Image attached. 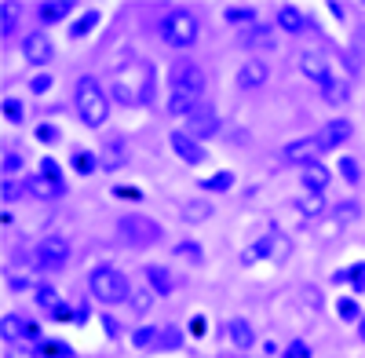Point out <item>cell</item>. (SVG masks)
Masks as SVG:
<instances>
[{
	"instance_id": "20",
	"label": "cell",
	"mask_w": 365,
	"mask_h": 358,
	"mask_svg": "<svg viewBox=\"0 0 365 358\" xmlns=\"http://www.w3.org/2000/svg\"><path fill=\"white\" fill-rule=\"evenodd\" d=\"M66 15H70V0H44V4H37V19H41L44 26L63 22Z\"/></svg>"
},
{
	"instance_id": "47",
	"label": "cell",
	"mask_w": 365,
	"mask_h": 358,
	"mask_svg": "<svg viewBox=\"0 0 365 358\" xmlns=\"http://www.w3.org/2000/svg\"><path fill=\"white\" fill-rule=\"evenodd\" d=\"M358 337H361V340H365V314H361V318H358Z\"/></svg>"
},
{
	"instance_id": "28",
	"label": "cell",
	"mask_w": 365,
	"mask_h": 358,
	"mask_svg": "<svg viewBox=\"0 0 365 358\" xmlns=\"http://www.w3.org/2000/svg\"><path fill=\"white\" fill-rule=\"evenodd\" d=\"M270 252H274V234L259 237V242H256L252 249H245V256H241V263H256V260H263V256H270Z\"/></svg>"
},
{
	"instance_id": "22",
	"label": "cell",
	"mask_w": 365,
	"mask_h": 358,
	"mask_svg": "<svg viewBox=\"0 0 365 358\" xmlns=\"http://www.w3.org/2000/svg\"><path fill=\"white\" fill-rule=\"evenodd\" d=\"M161 337H165V329H158V325H143V329L132 333V347H139V351H158V347H161Z\"/></svg>"
},
{
	"instance_id": "41",
	"label": "cell",
	"mask_w": 365,
	"mask_h": 358,
	"mask_svg": "<svg viewBox=\"0 0 365 358\" xmlns=\"http://www.w3.org/2000/svg\"><path fill=\"white\" fill-rule=\"evenodd\" d=\"M340 318L354 322V318H358V304H354V300H340Z\"/></svg>"
},
{
	"instance_id": "35",
	"label": "cell",
	"mask_w": 365,
	"mask_h": 358,
	"mask_svg": "<svg viewBox=\"0 0 365 358\" xmlns=\"http://www.w3.org/2000/svg\"><path fill=\"white\" fill-rule=\"evenodd\" d=\"M256 19V11L245 4V8H227V22H234V26H241V22H252Z\"/></svg>"
},
{
	"instance_id": "4",
	"label": "cell",
	"mask_w": 365,
	"mask_h": 358,
	"mask_svg": "<svg viewBox=\"0 0 365 358\" xmlns=\"http://www.w3.org/2000/svg\"><path fill=\"white\" fill-rule=\"evenodd\" d=\"M117 237L132 249H150L161 242V227L150 216H120L117 220Z\"/></svg>"
},
{
	"instance_id": "27",
	"label": "cell",
	"mask_w": 365,
	"mask_h": 358,
	"mask_svg": "<svg viewBox=\"0 0 365 358\" xmlns=\"http://www.w3.org/2000/svg\"><path fill=\"white\" fill-rule=\"evenodd\" d=\"M322 96H325V103H332V106H344V103H347V96H351V92H347V81H340V77H336L332 84H325V88H322Z\"/></svg>"
},
{
	"instance_id": "46",
	"label": "cell",
	"mask_w": 365,
	"mask_h": 358,
	"mask_svg": "<svg viewBox=\"0 0 365 358\" xmlns=\"http://www.w3.org/2000/svg\"><path fill=\"white\" fill-rule=\"evenodd\" d=\"M4 198H8V201H15V198H19V187H15V183H8V179H4Z\"/></svg>"
},
{
	"instance_id": "18",
	"label": "cell",
	"mask_w": 365,
	"mask_h": 358,
	"mask_svg": "<svg viewBox=\"0 0 365 358\" xmlns=\"http://www.w3.org/2000/svg\"><path fill=\"white\" fill-rule=\"evenodd\" d=\"M227 337H230V344L241 347V351H249V347L256 344V333H252V325H249L245 318H230V322H227Z\"/></svg>"
},
{
	"instance_id": "33",
	"label": "cell",
	"mask_w": 365,
	"mask_h": 358,
	"mask_svg": "<svg viewBox=\"0 0 365 358\" xmlns=\"http://www.w3.org/2000/svg\"><path fill=\"white\" fill-rule=\"evenodd\" d=\"M201 187H205V190H230V187H234V175H230V172H220V175L205 179Z\"/></svg>"
},
{
	"instance_id": "32",
	"label": "cell",
	"mask_w": 365,
	"mask_h": 358,
	"mask_svg": "<svg viewBox=\"0 0 365 358\" xmlns=\"http://www.w3.org/2000/svg\"><path fill=\"white\" fill-rule=\"evenodd\" d=\"M96 26H99V11H84V15L70 26V37L77 41V37H84V34H88V29H96Z\"/></svg>"
},
{
	"instance_id": "34",
	"label": "cell",
	"mask_w": 365,
	"mask_h": 358,
	"mask_svg": "<svg viewBox=\"0 0 365 358\" xmlns=\"http://www.w3.org/2000/svg\"><path fill=\"white\" fill-rule=\"evenodd\" d=\"M340 172H344V179H347L351 187H358V179H361V168H358V161H354V158H344V161H340Z\"/></svg>"
},
{
	"instance_id": "43",
	"label": "cell",
	"mask_w": 365,
	"mask_h": 358,
	"mask_svg": "<svg viewBox=\"0 0 365 358\" xmlns=\"http://www.w3.org/2000/svg\"><path fill=\"white\" fill-rule=\"evenodd\" d=\"M19 106H22L19 99H4V113L11 117V121H19V117H22V110H19Z\"/></svg>"
},
{
	"instance_id": "9",
	"label": "cell",
	"mask_w": 365,
	"mask_h": 358,
	"mask_svg": "<svg viewBox=\"0 0 365 358\" xmlns=\"http://www.w3.org/2000/svg\"><path fill=\"white\" fill-rule=\"evenodd\" d=\"M220 132V113L212 110L208 103H201L190 117H187V135H194L197 143L201 139H208V135H216Z\"/></svg>"
},
{
	"instance_id": "26",
	"label": "cell",
	"mask_w": 365,
	"mask_h": 358,
	"mask_svg": "<svg viewBox=\"0 0 365 358\" xmlns=\"http://www.w3.org/2000/svg\"><path fill=\"white\" fill-rule=\"evenodd\" d=\"M120 165H125V143L110 139V143L103 146V168H120Z\"/></svg>"
},
{
	"instance_id": "24",
	"label": "cell",
	"mask_w": 365,
	"mask_h": 358,
	"mask_svg": "<svg viewBox=\"0 0 365 358\" xmlns=\"http://www.w3.org/2000/svg\"><path fill=\"white\" fill-rule=\"evenodd\" d=\"M296 208L303 216H322L325 213V194H299L296 198Z\"/></svg>"
},
{
	"instance_id": "31",
	"label": "cell",
	"mask_w": 365,
	"mask_h": 358,
	"mask_svg": "<svg viewBox=\"0 0 365 358\" xmlns=\"http://www.w3.org/2000/svg\"><path fill=\"white\" fill-rule=\"evenodd\" d=\"M154 296H158V292L150 289V285H146V289H132V300H128V304H132V311H135V314H143V311H150Z\"/></svg>"
},
{
	"instance_id": "44",
	"label": "cell",
	"mask_w": 365,
	"mask_h": 358,
	"mask_svg": "<svg viewBox=\"0 0 365 358\" xmlns=\"http://www.w3.org/2000/svg\"><path fill=\"white\" fill-rule=\"evenodd\" d=\"M351 278H354V285H358V289H365V263H361V267H354Z\"/></svg>"
},
{
	"instance_id": "7",
	"label": "cell",
	"mask_w": 365,
	"mask_h": 358,
	"mask_svg": "<svg viewBox=\"0 0 365 358\" xmlns=\"http://www.w3.org/2000/svg\"><path fill=\"white\" fill-rule=\"evenodd\" d=\"M325 154V146H322V139L318 135H303V139H296V143H289L285 146V161H292V165H318V158Z\"/></svg>"
},
{
	"instance_id": "16",
	"label": "cell",
	"mask_w": 365,
	"mask_h": 358,
	"mask_svg": "<svg viewBox=\"0 0 365 358\" xmlns=\"http://www.w3.org/2000/svg\"><path fill=\"white\" fill-rule=\"evenodd\" d=\"M143 275H146V285L154 289L158 296H168V292L175 289V278L165 271L161 263H146V267H143Z\"/></svg>"
},
{
	"instance_id": "30",
	"label": "cell",
	"mask_w": 365,
	"mask_h": 358,
	"mask_svg": "<svg viewBox=\"0 0 365 358\" xmlns=\"http://www.w3.org/2000/svg\"><path fill=\"white\" fill-rule=\"evenodd\" d=\"M332 216H336V223H358L361 208H358V201H340L336 208H332Z\"/></svg>"
},
{
	"instance_id": "42",
	"label": "cell",
	"mask_w": 365,
	"mask_h": 358,
	"mask_svg": "<svg viewBox=\"0 0 365 358\" xmlns=\"http://www.w3.org/2000/svg\"><path fill=\"white\" fill-rule=\"evenodd\" d=\"M8 358H37V351H29V347H22V344H11V347H8Z\"/></svg>"
},
{
	"instance_id": "17",
	"label": "cell",
	"mask_w": 365,
	"mask_h": 358,
	"mask_svg": "<svg viewBox=\"0 0 365 358\" xmlns=\"http://www.w3.org/2000/svg\"><path fill=\"white\" fill-rule=\"evenodd\" d=\"M179 213H182V223H208L216 208H212V201H205V198H190V201H182Z\"/></svg>"
},
{
	"instance_id": "3",
	"label": "cell",
	"mask_w": 365,
	"mask_h": 358,
	"mask_svg": "<svg viewBox=\"0 0 365 358\" xmlns=\"http://www.w3.org/2000/svg\"><path fill=\"white\" fill-rule=\"evenodd\" d=\"M158 34L172 48H194V41H197V19L187 8H172V11H165L158 19Z\"/></svg>"
},
{
	"instance_id": "13",
	"label": "cell",
	"mask_w": 365,
	"mask_h": 358,
	"mask_svg": "<svg viewBox=\"0 0 365 358\" xmlns=\"http://www.w3.org/2000/svg\"><path fill=\"white\" fill-rule=\"evenodd\" d=\"M351 121H347V117H336V121H329L322 132H318V139H322V146H325V150H336V146H344L347 139H351Z\"/></svg>"
},
{
	"instance_id": "12",
	"label": "cell",
	"mask_w": 365,
	"mask_h": 358,
	"mask_svg": "<svg viewBox=\"0 0 365 358\" xmlns=\"http://www.w3.org/2000/svg\"><path fill=\"white\" fill-rule=\"evenodd\" d=\"M158 70H154V63H139V77H132L135 81V96H139V106H150L154 103V96H158Z\"/></svg>"
},
{
	"instance_id": "10",
	"label": "cell",
	"mask_w": 365,
	"mask_h": 358,
	"mask_svg": "<svg viewBox=\"0 0 365 358\" xmlns=\"http://www.w3.org/2000/svg\"><path fill=\"white\" fill-rule=\"evenodd\" d=\"M22 55H26V63H34V66H44V63H51V55H55V48H51V41H48V34L44 29H34L26 41H22Z\"/></svg>"
},
{
	"instance_id": "1",
	"label": "cell",
	"mask_w": 365,
	"mask_h": 358,
	"mask_svg": "<svg viewBox=\"0 0 365 358\" xmlns=\"http://www.w3.org/2000/svg\"><path fill=\"white\" fill-rule=\"evenodd\" d=\"M73 106H77V117H81L88 128L106 125V117H110V96L103 92V84L96 77H77Z\"/></svg>"
},
{
	"instance_id": "38",
	"label": "cell",
	"mask_w": 365,
	"mask_h": 358,
	"mask_svg": "<svg viewBox=\"0 0 365 358\" xmlns=\"http://www.w3.org/2000/svg\"><path fill=\"white\" fill-rule=\"evenodd\" d=\"M48 88H51V77L48 73H37L34 81H29V92H34V96H44Z\"/></svg>"
},
{
	"instance_id": "11",
	"label": "cell",
	"mask_w": 365,
	"mask_h": 358,
	"mask_svg": "<svg viewBox=\"0 0 365 358\" xmlns=\"http://www.w3.org/2000/svg\"><path fill=\"white\" fill-rule=\"evenodd\" d=\"M299 73H303V77H311V81L322 84V88L336 81V77H332V70H329V63H325L318 51H303V55H299Z\"/></svg>"
},
{
	"instance_id": "29",
	"label": "cell",
	"mask_w": 365,
	"mask_h": 358,
	"mask_svg": "<svg viewBox=\"0 0 365 358\" xmlns=\"http://www.w3.org/2000/svg\"><path fill=\"white\" fill-rule=\"evenodd\" d=\"M19 26V4H0V34L11 37Z\"/></svg>"
},
{
	"instance_id": "39",
	"label": "cell",
	"mask_w": 365,
	"mask_h": 358,
	"mask_svg": "<svg viewBox=\"0 0 365 358\" xmlns=\"http://www.w3.org/2000/svg\"><path fill=\"white\" fill-rule=\"evenodd\" d=\"M175 252H179V256H187V260H201V249H197L194 242H179Z\"/></svg>"
},
{
	"instance_id": "15",
	"label": "cell",
	"mask_w": 365,
	"mask_h": 358,
	"mask_svg": "<svg viewBox=\"0 0 365 358\" xmlns=\"http://www.w3.org/2000/svg\"><path fill=\"white\" fill-rule=\"evenodd\" d=\"M299 183L307 194H325L329 183H332V175L325 165H307V168H299Z\"/></svg>"
},
{
	"instance_id": "45",
	"label": "cell",
	"mask_w": 365,
	"mask_h": 358,
	"mask_svg": "<svg viewBox=\"0 0 365 358\" xmlns=\"http://www.w3.org/2000/svg\"><path fill=\"white\" fill-rule=\"evenodd\" d=\"M303 354H307V344H292L289 347V358H303Z\"/></svg>"
},
{
	"instance_id": "14",
	"label": "cell",
	"mask_w": 365,
	"mask_h": 358,
	"mask_svg": "<svg viewBox=\"0 0 365 358\" xmlns=\"http://www.w3.org/2000/svg\"><path fill=\"white\" fill-rule=\"evenodd\" d=\"M267 77H270V66L263 58H249L237 70V88H259V84H267Z\"/></svg>"
},
{
	"instance_id": "19",
	"label": "cell",
	"mask_w": 365,
	"mask_h": 358,
	"mask_svg": "<svg viewBox=\"0 0 365 358\" xmlns=\"http://www.w3.org/2000/svg\"><path fill=\"white\" fill-rule=\"evenodd\" d=\"M278 26L285 29V34H303V29H307V15H303L299 8H292V4H282L278 8Z\"/></svg>"
},
{
	"instance_id": "8",
	"label": "cell",
	"mask_w": 365,
	"mask_h": 358,
	"mask_svg": "<svg viewBox=\"0 0 365 358\" xmlns=\"http://www.w3.org/2000/svg\"><path fill=\"white\" fill-rule=\"evenodd\" d=\"M168 146H172V154H175L182 165H205V161H208L205 146H201L194 135H187V132H172V135H168Z\"/></svg>"
},
{
	"instance_id": "21",
	"label": "cell",
	"mask_w": 365,
	"mask_h": 358,
	"mask_svg": "<svg viewBox=\"0 0 365 358\" xmlns=\"http://www.w3.org/2000/svg\"><path fill=\"white\" fill-rule=\"evenodd\" d=\"M197 106H201V96H190V92H172V99H168L172 117H190Z\"/></svg>"
},
{
	"instance_id": "25",
	"label": "cell",
	"mask_w": 365,
	"mask_h": 358,
	"mask_svg": "<svg viewBox=\"0 0 365 358\" xmlns=\"http://www.w3.org/2000/svg\"><path fill=\"white\" fill-rule=\"evenodd\" d=\"M34 296H37V307H41V311H51V314H55L58 307H63V300H58V289H55V285H37Z\"/></svg>"
},
{
	"instance_id": "5",
	"label": "cell",
	"mask_w": 365,
	"mask_h": 358,
	"mask_svg": "<svg viewBox=\"0 0 365 358\" xmlns=\"http://www.w3.org/2000/svg\"><path fill=\"white\" fill-rule=\"evenodd\" d=\"M66 260H70V242H66V237H58V234L44 237V242L37 245V252H34V267H37V271H58V267H66Z\"/></svg>"
},
{
	"instance_id": "2",
	"label": "cell",
	"mask_w": 365,
	"mask_h": 358,
	"mask_svg": "<svg viewBox=\"0 0 365 358\" xmlns=\"http://www.w3.org/2000/svg\"><path fill=\"white\" fill-rule=\"evenodd\" d=\"M88 292L96 296L99 304H125L132 300V282L125 271H117V267H96L88 278Z\"/></svg>"
},
{
	"instance_id": "6",
	"label": "cell",
	"mask_w": 365,
	"mask_h": 358,
	"mask_svg": "<svg viewBox=\"0 0 365 358\" xmlns=\"http://www.w3.org/2000/svg\"><path fill=\"white\" fill-rule=\"evenodd\" d=\"M172 92H190V96H201L205 92V70L197 63H190V58H179V63H172Z\"/></svg>"
},
{
	"instance_id": "36",
	"label": "cell",
	"mask_w": 365,
	"mask_h": 358,
	"mask_svg": "<svg viewBox=\"0 0 365 358\" xmlns=\"http://www.w3.org/2000/svg\"><path fill=\"white\" fill-rule=\"evenodd\" d=\"M19 333H22V318L8 314V318H4V337H8V340H19Z\"/></svg>"
},
{
	"instance_id": "40",
	"label": "cell",
	"mask_w": 365,
	"mask_h": 358,
	"mask_svg": "<svg viewBox=\"0 0 365 358\" xmlns=\"http://www.w3.org/2000/svg\"><path fill=\"white\" fill-rule=\"evenodd\" d=\"M19 168H22V158H19V154H4V179L15 175Z\"/></svg>"
},
{
	"instance_id": "23",
	"label": "cell",
	"mask_w": 365,
	"mask_h": 358,
	"mask_svg": "<svg viewBox=\"0 0 365 358\" xmlns=\"http://www.w3.org/2000/svg\"><path fill=\"white\" fill-rule=\"evenodd\" d=\"M245 48H256V51L274 48V29H270V26H252V29H245Z\"/></svg>"
},
{
	"instance_id": "37",
	"label": "cell",
	"mask_w": 365,
	"mask_h": 358,
	"mask_svg": "<svg viewBox=\"0 0 365 358\" xmlns=\"http://www.w3.org/2000/svg\"><path fill=\"white\" fill-rule=\"evenodd\" d=\"M161 347H165V351H175V347H182V333H179V329H165V337H161Z\"/></svg>"
}]
</instances>
